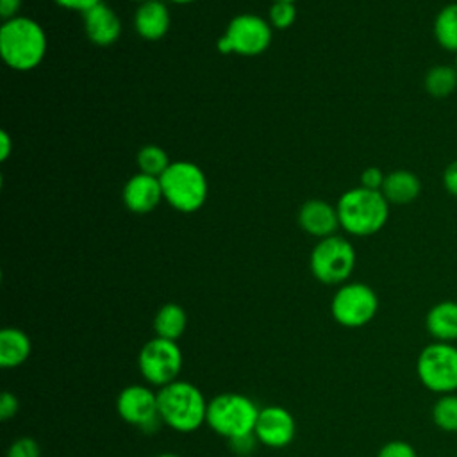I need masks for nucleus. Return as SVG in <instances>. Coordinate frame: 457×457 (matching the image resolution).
I'll return each mask as SVG.
<instances>
[{"instance_id": "obj_1", "label": "nucleus", "mask_w": 457, "mask_h": 457, "mask_svg": "<svg viewBox=\"0 0 457 457\" xmlns=\"http://www.w3.org/2000/svg\"><path fill=\"white\" fill-rule=\"evenodd\" d=\"M0 54L4 62L16 71H30L41 64L46 54L43 27L27 16H16L0 27Z\"/></svg>"}, {"instance_id": "obj_2", "label": "nucleus", "mask_w": 457, "mask_h": 457, "mask_svg": "<svg viewBox=\"0 0 457 457\" xmlns=\"http://www.w3.org/2000/svg\"><path fill=\"white\" fill-rule=\"evenodd\" d=\"M336 207L343 230L359 237L377 234L389 218V202L382 191L366 189L362 186L345 191Z\"/></svg>"}, {"instance_id": "obj_3", "label": "nucleus", "mask_w": 457, "mask_h": 457, "mask_svg": "<svg viewBox=\"0 0 457 457\" xmlns=\"http://www.w3.org/2000/svg\"><path fill=\"white\" fill-rule=\"evenodd\" d=\"M207 403L202 391L186 380H173L157 391L162 423L177 432H195L205 421Z\"/></svg>"}, {"instance_id": "obj_4", "label": "nucleus", "mask_w": 457, "mask_h": 457, "mask_svg": "<svg viewBox=\"0 0 457 457\" xmlns=\"http://www.w3.org/2000/svg\"><path fill=\"white\" fill-rule=\"evenodd\" d=\"M159 180L164 200L179 212H195L207 200V177L191 161H173Z\"/></svg>"}, {"instance_id": "obj_5", "label": "nucleus", "mask_w": 457, "mask_h": 457, "mask_svg": "<svg viewBox=\"0 0 457 457\" xmlns=\"http://www.w3.org/2000/svg\"><path fill=\"white\" fill-rule=\"evenodd\" d=\"M259 411L261 409H257L248 396L239 393H223L207 403L205 423L216 434L227 439H236L253 434Z\"/></svg>"}, {"instance_id": "obj_6", "label": "nucleus", "mask_w": 457, "mask_h": 457, "mask_svg": "<svg viewBox=\"0 0 457 457\" xmlns=\"http://www.w3.org/2000/svg\"><path fill=\"white\" fill-rule=\"evenodd\" d=\"M416 375L437 396L457 393V345L434 341L423 346L416 359Z\"/></svg>"}, {"instance_id": "obj_7", "label": "nucleus", "mask_w": 457, "mask_h": 457, "mask_svg": "<svg viewBox=\"0 0 457 457\" xmlns=\"http://www.w3.org/2000/svg\"><path fill=\"white\" fill-rule=\"evenodd\" d=\"M353 245L343 236H328L318 241L309 257L312 275L328 286L345 284L355 268Z\"/></svg>"}, {"instance_id": "obj_8", "label": "nucleus", "mask_w": 457, "mask_h": 457, "mask_svg": "<svg viewBox=\"0 0 457 457\" xmlns=\"http://www.w3.org/2000/svg\"><path fill=\"white\" fill-rule=\"evenodd\" d=\"M271 43V25L257 14H237L230 20L225 34L218 39L221 54H237L253 57L268 50Z\"/></svg>"}, {"instance_id": "obj_9", "label": "nucleus", "mask_w": 457, "mask_h": 457, "mask_svg": "<svg viewBox=\"0 0 457 457\" xmlns=\"http://www.w3.org/2000/svg\"><path fill=\"white\" fill-rule=\"evenodd\" d=\"M378 311L377 293L364 282H346L332 296L330 312L346 328H359L370 323Z\"/></svg>"}, {"instance_id": "obj_10", "label": "nucleus", "mask_w": 457, "mask_h": 457, "mask_svg": "<svg viewBox=\"0 0 457 457\" xmlns=\"http://www.w3.org/2000/svg\"><path fill=\"white\" fill-rule=\"evenodd\" d=\"M137 368L148 384L162 387L177 380L182 368V352L175 341L155 336L139 350Z\"/></svg>"}, {"instance_id": "obj_11", "label": "nucleus", "mask_w": 457, "mask_h": 457, "mask_svg": "<svg viewBox=\"0 0 457 457\" xmlns=\"http://www.w3.org/2000/svg\"><path fill=\"white\" fill-rule=\"evenodd\" d=\"M116 411L123 421L139 427L145 432H154L162 421L157 405V393L139 384L121 389L116 400Z\"/></svg>"}, {"instance_id": "obj_12", "label": "nucleus", "mask_w": 457, "mask_h": 457, "mask_svg": "<svg viewBox=\"0 0 457 457\" xmlns=\"http://www.w3.org/2000/svg\"><path fill=\"white\" fill-rule=\"evenodd\" d=\"M253 436L270 448H284L295 437V420L291 412L280 405H270L259 411Z\"/></svg>"}, {"instance_id": "obj_13", "label": "nucleus", "mask_w": 457, "mask_h": 457, "mask_svg": "<svg viewBox=\"0 0 457 457\" xmlns=\"http://www.w3.org/2000/svg\"><path fill=\"white\" fill-rule=\"evenodd\" d=\"M121 196L125 207L136 214L152 212L164 200L161 180L141 171L127 180Z\"/></svg>"}, {"instance_id": "obj_14", "label": "nucleus", "mask_w": 457, "mask_h": 457, "mask_svg": "<svg viewBox=\"0 0 457 457\" xmlns=\"http://www.w3.org/2000/svg\"><path fill=\"white\" fill-rule=\"evenodd\" d=\"M82 21L87 39L98 46H109L121 36L120 16L105 2L82 12Z\"/></svg>"}, {"instance_id": "obj_15", "label": "nucleus", "mask_w": 457, "mask_h": 457, "mask_svg": "<svg viewBox=\"0 0 457 457\" xmlns=\"http://www.w3.org/2000/svg\"><path fill=\"white\" fill-rule=\"evenodd\" d=\"M298 225L320 239L334 236L339 225L337 207L325 200H309L298 211Z\"/></svg>"}, {"instance_id": "obj_16", "label": "nucleus", "mask_w": 457, "mask_h": 457, "mask_svg": "<svg viewBox=\"0 0 457 457\" xmlns=\"http://www.w3.org/2000/svg\"><path fill=\"white\" fill-rule=\"evenodd\" d=\"M171 27L170 9L161 0H148L137 5L134 12V29L146 41L162 39Z\"/></svg>"}, {"instance_id": "obj_17", "label": "nucleus", "mask_w": 457, "mask_h": 457, "mask_svg": "<svg viewBox=\"0 0 457 457\" xmlns=\"http://www.w3.org/2000/svg\"><path fill=\"white\" fill-rule=\"evenodd\" d=\"M425 328L434 341H457V300H441L434 303L425 316Z\"/></svg>"}, {"instance_id": "obj_18", "label": "nucleus", "mask_w": 457, "mask_h": 457, "mask_svg": "<svg viewBox=\"0 0 457 457\" xmlns=\"http://www.w3.org/2000/svg\"><path fill=\"white\" fill-rule=\"evenodd\" d=\"M421 179L411 170H395L386 175L382 195L389 205H407L421 195Z\"/></svg>"}, {"instance_id": "obj_19", "label": "nucleus", "mask_w": 457, "mask_h": 457, "mask_svg": "<svg viewBox=\"0 0 457 457\" xmlns=\"http://www.w3.org/2000/svg\"><path fill=\"white\" fill-rule=\"evenodd\" d=\"M30 337L14 327H5L0 332V366L16 368L30 355Z\"/></svg>"}, {"instance_id": "obj_20", "label": "nucleus", "mask_w": 457, "mask_h": 457, "mask_svg": "<svg viewBox=\"0 0 457 457\" xmlns=\"http://www.w3.org/2000/svg\"><path fill=\"white\" fill-rule=\"evenodd\" d=\"M432 34L445 52L457 55V2H450L436 12Z\"/></svg>"}, {"instance_id": "obj_21", "label": "nucleus", "mask_w": 457, "mask_h": 457, "mask_svg": "<svg viewBox=\"0 0 457 457\" xmlns=\"http://www.w3.org/2000/svg\"><path fill=\"white\" fill-rule=\"evenodd\" d=\"M187 325V314L179 303H164L155 318H154V330L157 337L177 341Z\"/></svg>"}, {"instance_id": "obj_22", "label": "nucleus", "mask_w": 457, "mask_h": 457, "mask_svg": "<svg viewBox=\"0 0 457 457\" xmlns=\"http://www.w3.org/2000/svg\"><path fill=\"white\" fill-rule=\"evenodd\" d=\"M423 87L432 98H448L457 89V70L450 64H434L425 71Z\"/></svg>"}, {"instance_id": "obj_23", "label": "nucleus", "mask_w": 457, "mask_h": 457, "mask_svg": "<svg viewBox=\"0 0 457 457\" xmlns=\"http://www.w3.org/2000/svg\"><path fill=\"white\" fill-rule=\"evenodd\" d=\"M434 425L446 434H457V393L437 396L430 411Z\"/></svg>"}, {"instance_id": "obj_24", "label": "nucleus", "mask_w": 457, "mask_h": 457, "mask_svg": "<svg viewBox=\"0 0 457 457\" xmlns=\"http://www.w3.org/2000/svg\"><path fill=\"white\" fill-rule=\"evenodd\" d=\"M137 168L141 173H146V175H152V177H161L168 166L171 164L170 162V157L168 154L157 146V145H145L139 148L137 152Z\"/></svg>"}, {"instance_id": "obj_25", "label": "nucleus", "mask_w": 457, "mask_h": 457, "mask_svg": "<svg viewBox=\"0 0 457 457\" xmlns=\"http://www.w3.org/2000/svg\"><path fill=\"white\" fill-rule=\"evenodd\" d=\"M296 20V5L295 2L273 0V5L268 12V21L275 29H289Z\"/></svg>"}, {"instance_id": "obj_26", "label": "nucleus", "mask_w": 457, "mask_h": 457, "mask_svg": "<svg viewBox=\"0 0 457 457\" xmlns=\"http://www.w3.org/2000/svg\"><path fill=\"white\" fill-rule=\"evenodd\" d=\"M41 448L32 437H20L11 443L7 450V457H39Z\"/></svg>"}, {"instance_id": "obj_27", "label": "nucleus", "mask_w": 457, "mask_h": 457, "mask_svg": "<svg viewBox=\"0 0 457 457\" xmlns=\"http://www.w3.org/2000/svg\"><path fill=\"white\" fill-rule=\"evenodd\" d=\"M377 457H418L414 446L402 439L387 441L384 446H380Z\"/></svg>"}, {"instance_id": "obj_28", "label": "nucleus", "mask_w": 457, "mask_h": 457, "mask_svg": "<svg viewBox=\"0 0 457 457\" xmlns=\"http://www.w3.org/2000/svg\"><path fill=\"white\" fill-rule=\"evenodd\" d=\"M386 175L380 168L377 166H370L361 173V186L366 189H373V191H380L384 186Z\"/></svg>"}, {"instance_id": "obj_29", "label": "nucleus", "mask_w": 457, "mask_h": 457, "mask_svg": "<svg viewBox=\"0 0 457 457\" xmlns=\"http://www.w3.org/2000/svg\"><path fill=\"white\" fill-rule=\"evenodd\" d=\"M16 412H18V398H16L12 393L4 391L2 396H0V420L7 421V420H11Z\"/></svg>"}, {"instance_id": "obj_30", "label": "nucleus", "mask_w": 457, "mask_h": 457, "mask_svg": "<svg viewBox=\"0 0 457 457\" xmlns=\"http://www.w3.org/2000/svg\"><path fill=\"white\" fill-rule=\"evenodd\" d=\"M443 187L445 191L457 198V159H453L443 171Z\"/></svg>"}, {"instance_id": "obj_31", "label": "nucleus", "mask_w": 457, "mask_h": 457, "mask_svg": "<svg viewBox=\"0 0 457 457\" xmlns=\"http://www.w3.org/2000/svg\"><path fill=\"white\" fill-rule=\"evenodd\" d=\"M57 5L70 9V11H79V12H86L91 7H95L96 4H100L102 0H54Z\"/></svg>"}, {"instance_id": "obj_32", "label": "nucleus", "mask_w": 457, "mask_h": 457, "mask_svg": "<svg viewBox=\"0 0 457 457\" xmlns=\"http://www.w3.org/2000/svg\"><path fill=\"white\" fill-rule=\"evenodd\" d=\"M21 9V0H0V16L4 21L16 18Z\"/></svg>"}, {"instance_id": "obj_33", "label": "nucleus", "mask_w": 457, "mask_h": 457, "mask_svg": "<svg viewBox=\"0 0 457 457\" xmlns=\"http://www.w3.org/2000/svg\"><path fill=\"white\" fill-rule=\"evenodd\" d=\"M253 439H257L253 434H250V436H243V437H236V439H230V446L237 452V453H248L250 450H252V446H253Z\"/></svg>"}, {"instance_id": "obj_34", "label": "nucleus", "mask_w": 457, "mask_h": 457, "mask_svg": "<svg viewBox=\"0 0 457 457\" xmlns=\"http://www.w3.org/2000/svg\"><path fill=\"white\" fill-rule=\"evenodd\" d=\"M11 152H12V139L5 130H2L0 132V161H7Z\"/></svg>"}, {"instance_id": "obj_35", "label": "nucleus", "mask_w": 457, "mask_h": 457, "mask_svg": "<svg viewBox=\"0 0 457 457\" xmlns=\"http://www.w3.org/2000/svg\"><path fill=\"white\" fill-rule=\"evenodd\" d=\"M170 2H173V4H193L196 0H170Z\"/></svg>"}, {"instance_id": "obj_36", "label": "nucleus", "mask_w": 457, "mask_h": 457, "mask_svg": "<svg viewBox=\"0 0 457 457\" xmlns=\"http://www.w3.org/2000/svg\"><path fill=\"white\" fill-rule=\"evenodd\" d=\"M155 457H180V455H177V453H170V452H166V453H159V455H155Z\"/></svg>"}, {"instance_id": "obj_37", "label": "nucleus", "mask_w": 457, "mask_h": 457, "mask_svg": "<svg viewBox=\"0 0 457 457\" xmlns=\"http://www.w3.org/2000/svg\"><path fill=\"white\" fill-rule=\"evenodd\" d=\"M134 2H139V4H143V2H148V0H134Z\"/></svg>"}, {"instance_id": "obj_38", "label": "nucleus", "mask_w": 457, "mask_h": 457, "mask_svg": "<svg viewBox=\"0 0 457 457\" xmlns=\"http://www.w3.org/2000/svg\"><path fill=\"white\" fill-rule=\"evenodd\" d=\"M453 66H455V70H457V55H455V62H453Z\"/></svg>"}, {"instance_id": "obj_39", "label": "nucleus", "mask_w": 457, "mask_h": 457, "mask_svg": "<svg viewBox=\"0 0 457 457\" xmlns=\"http://www.w3.org/2000/svg\"><path fill=\"white\" fill-rule=\"evenodd\" d=\"M282 2H296V0H282Z\"/></svg>"}]
</instances>
